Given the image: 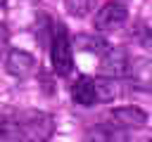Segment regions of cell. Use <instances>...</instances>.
Returning <instances> with one entry per match:
<instances>
[{
  "instance_id": "1",
  "label": "cell",
  "mask_w": 152,
  "mask_h": 142,
  "mask_svg": "<svg viewBox=\"0 0 152 142\" xmlns=\"http://www.w3.org/2000/svg\"><path fill=\"white\" fill-rule=\"evenodd\" d=\"M55 130V118L45 111H19L12 118L5 116L0 123V140L5 142H43L52 135Z\"/></svg>"
},
{
  "instance_id": "2",
  "label": "cell",
  "mask_w": 152,
  "mask_h": 142,
  "mask_svg": "<svg viewBox=\"0 0 152 142\" xmlns=\"http://www.w3.org/2000/svg\"><path fill=\"white\" fill-rule=\"evenodd\" d=\"M50 62H52V71L57 76H69L74 69L71 40H69L66 26L62 21L50 26Z\"/></svg>"
},
{
  "instance_id": "3",
  "label": "cell",
  "mask_w": 152,
  "mask_h": 142,
  "mask_svg": "<svg viewBox=\"0 0 152 142\" xmlns=\"http://www.w3.org/2000/svg\"><path fill=\"white\" fill-rule=\"evenodd\" d=\"M128 19V9L121 2H107L97 9L95 19H93V28L97 33H107V31H116L126 24Z\"/></svg>"
},
{
  "instance_id": "4",
  "label": "cell",
  "mask_w": 152,
  "mask_h": 142,
  "mask_svg": "<svg viewBox=\"0 0 152 142\" xmlns=\"http://www.w3.org/2000/svg\"><path fill=\"white\" fill-rule=\"evenodd\" d=\"M147 123V114L138 106H116L107 114V125L112 130H138Z\"/></svg>"
},
{
  "instance_id": "5",
  "label": "cell",
  "mask_w": 152,
  "mask_h": 142,
  "mask_svg": "<svg viewBox=\"0 0 152 142\" xmlns=\"http://www.w3.org/2000/svg\"><path fill=\"white\" fill-rule=\"evenodd\" d=\"M36 69H38L36 57L28 54L26 50H17V47H14V50H10L7 57H5V71H7L10 76H14V78H28V76L36 73Z\"/></svg>"
},
{
  "instance_id": "6",
  "label": "cell",
  "mask_w": 152,
  "mask_h": 142,
  "mask_svg": "<svg viewBox=\"0 0 152 142\" xmlns=\"http://www.w3.org/2000/svg\"><path fill=\"white\" fill-rule=\"evenodd\" d=\"M126 78L135 90H152V59L150 57H133L128 62Z\"/></svg>"
},
{
  "instance_id": "7",
  "label": "cell",
  "mask_w": 152,
  "mask_h": 142,
  "mask_svg": "<svg viewBox=\"0 0 152 142\" xmlns=\"http://www.w3.org/2000/svg\"><path fill=\"white\" fill-rule=\"evenodd\" d=\"M128 54L119 47H107L102 54H100V69L104 76H112V78H124L126 71H128Z\"/></svg>"
},
{
  "instance_id": "8",
  "label": "cell",
  "mask_w": 152,
  "mask_h": 142,
  "mask_svg": "<svg viewBox=\"0 0 152 142\" xmlns=\"http://www.w3.org/2000/svg\"><path fill=\"white\" fill-rule=\"evenodd\" d=\"M71 99L78 106H95L100 102V92H97V78L90 76H78L71 85Z\"/></svg>"
},
{
  "instance_id": "9",
  "label": "cell",
  "mask_w": 152,
  "mask_h": 142,
  "mask_svg": "<svg viewBox=\"0 0 152 142\" xmlns=\"http://www.w3.org/2000/svg\"><path fill=\"white\" fill-rule=\"evenodd\" d=\"M74 45L78 47V50H86V52H95V54H102L109 45L102 40V38H97L95 33L93 36H78L76 40H74Z\"/></svg>"
},
{
  "instance_id": "10",
  "label": "cell",
  "mask_w": 152,
  "mask_h": 142,
  "mask_svg": "<svg viewBox=\"0 0 152 142\" xmlns=\"http://www.w3.org/2000/svg\"><path fill=\"white\" fill-rule=\"evenodd\" d=\"M64 7H66V12L71 14V17H86L88 12H90V7H93V0H64Z\"/></svg>"
},
{
  "instance_id": "11",
  "label": "cell",
  "mask_w": 152,
  "mask_h": 142,
  "mask_svg": "<svg viewBox=\"0 0 152 142\" xmlns=\"http://www.w3.org/2000/svg\"><path fill=\"white\" fill-rule=\"evenodd\" d=\"M135 38L140 40V45H145L147 50H152V26L140 24V28L135 31Z\"/></svg>"
}]
</instances>
